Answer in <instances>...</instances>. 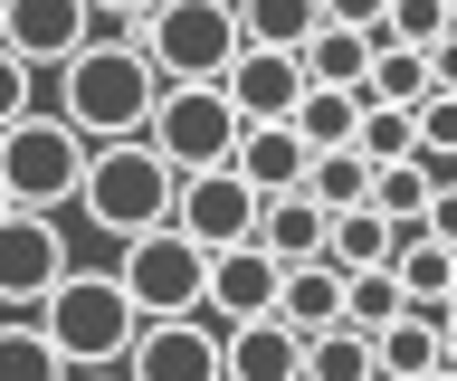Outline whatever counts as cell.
<instances>
[{
	"instance_id": "obj_19",
	"label": "cell",
	"mask_w": 457,
	"mask_h": 381,
	"mask_svg": "<svg viewBox=\"0 0 457 381\" xmlns=\"http://www.w3.org/2000/svg\"><path fill=\"white\" fill-rule=\"evenodd\" d=\"M371 48H381V38H371V29H353V20H314V38L295 48V67H305V87H353V95H362Z\"/></svg>"
},
{
	"instance_id": "obj_5",
	"label": "cell",
	"mask_w": 457,
	"mask_h": 381,
	"mask_svg": "<svg viewBox=\"0 0 457 381\" xmlns=\"http://www.w3.org/2000/svg\"><path fill=\"white\" fill-rule=\"evenodd\" d=\"M77 181H86V134L67 115L29 105L20 124H0V201L10 210H77Z\"/></svg>"
},
{
	"instance_id": "obj_34",
	"label": "cell",
	"mask_w": 457,
	"mask_h": 381,
	"mask_svg": "<svg viewBox=\"0 0 457 381\" xmlns=\"http://www.w3.org/2000/svg\"><path fill=\"white\" fill-rule=\"evenodd\" d=\"M420 229H428V238H448V248H457V181H448V172H438V191H428Z\"/></svg>"
},
{
	"instance_id": "obj_41",
	"label": "cell",
	"mask_w": 457,
	"mask_h": 381,
	"mask_svg": "<svg viewBox=\"0 0 457 381\" xmlns=\"http://www.w3.org/2000/svg\"><path fill=\"white\" fill-rule=\"evenodd\" d=\"M448 29H457V0H448Z\"/></svg>"
},
{
	"instance_id": "obj_23",
	"label": "cell",
	"mask_w": 457,
	"mask_h": 381,
	"mask_svg": "<svg viewBox=\"0 0 457 381\" xmlns=\"http://www.w3.org/2000/svg\"><path fill=\"white\" fill-rule=\"evenodd\" d=\"M391 248H400V229L371 201L362 210H334V229H324V258H334L343 277H353V267H391Z\"/></svg>"
},
{
	"instance_id": "obj_9",
	"label": "cell",
	"mask_w": 457,
	"mask_h": 381,
	"mask_svg": "<svg viewBox=\"0 0 457 381\" xmlns=\"http://www.w3.org/2000/svg\"><path fill=\"white\" fill-rule=\"evenodd\" d=\"M124 381H228L220 372V324L210 315H143Z\"/></svg>"
},
{
	"instance_id": "obj_18",
	"label": "cell",
	"mask_w": 457,
	"mask_h": 381,
	"mask_svg": "<svg viewBox=\"0 0 457 381\" xmlns=\"http://www.w3.org/2000/svg\"><path fill=\"white\" fill-rule=\"evenodd\" d=\"M324 229H334V219H324V210L305 201V191H267V201H257V248H267V258L277 267H295V258H324Z\"/></svg>"
},
{
	"instance_id": "obj_20",
	"label": "cell",
	"mask_w": 457,
	"mask_h": 381,
	"mask_svg": "<svg viewBox=\"0 0 457 381\" xmlns=\"http://www.w3.org/2000/svg\"><path fill=\"white\" fill-rule=\"evenodd\" d=\"M371 372H381V381H420V372H438V315L400 305V315L371 334Z\"/></svg>"
},
{
	"instance_id": "obj_33",
	"label": "cell",
	"mask_w": 457,
	"mask_h": 381,
	"mask_svg": "<svg viewBox=\"0 0 457 381\" xmlns=\"http://www.w3.org/2000/svg\"><path fill=\"white\" fill-rule=\"evenodd\" d=\"M29 105H38V67H29V58H10V48H0V124H20Z\"/></svg>"
},
{
	"instance_id": "obj_8",
	"label": "cell",
	"mask_w": 457,
	"mask_h": 381,
	"mask_svg": "<svg viewBox=\"0 0 457 381\" xmlns=\"http://www.w3.org/2000/svg\"><path fill=\"white\" fill-rule=\"evenodd\" d=\"M67 267H77V248H67V219L57 210H0V305L29 315Z\"/></svg>"
},
{
	"instance_id": "obj_31",
	"label": "cell",
	"mask_w": 457,
	"mask_h": 381,
	"mask_svg": "<svg viewBox=\"0 0 457 381\" xmlns=\"http://www.w3.org/2000/svg\"><path fill=\"white\" fill-rule=\"evenodd\" d=\"M448 38V0H391L381 10V48H438Z\"/></svg>"
},
{
	"instance_id": "obj_22",
	"label": "cell",
	"mask_w": 457,
	"mask_h": 381,
	"mask_svg": "<svg viewBox=\"0 0 457 381\" xmlns=\"http://www.w3.org/2000/svg\"><path fill=\"white\" fill-rule=\"evenodd\" d=\"M428 191H438V162H428V153H410V162H371V210H381L391 229H420Z\"/></svg>"
},
{
	"instance_id": "obj_12",
	"label": "cell",
	"mask_w": 457,
	"mask_h": 381,
	"mask_svg": "<svg viewBox=\"0 0 457 381\" xmlns=\"http://www.w3.org/2000/svg\"><path fill=\"white\" fill-rule=\"evenodd\" d=\"M277 277L286 267L257 248V238H228V248H210V286H200V315L210 324H248L277 305Z\"/></svg>"
},
{
	"instance_id": "obj_16",
	"label": "cell",
	"mask_w": 457,
	"mask_h": 381,
	"mask_svg": "<svg viewBox=\"0 0 457 381\" xmlns=\"http://www.w3.org/2000/svg\"><path fill=\"white\" fill-rule=\"evenodd\" d=\"M277 324H295V334H324V324H343V267L334 258H295L277 277V305H267Z\"/></svg>"
},
{
	"instance_id": "obj_15",
	"label": "cell",
	"mask_w": 457,
	"mask_h": 381,
	"mask_svg": "<svg viewBox=\"0 0 457 381\" xmlns=\"http://www.w3.org/2000/svg\"><path fill=\"white\" fill-rule=\"evenodd\" d=\"M391 286H400V305L448 315V305H457V248H448V238H428V229H400V248H391Z\"/></svg>"
},
{
	"instance_id": "obj_4",
	"label": "cell",
	"mask_w": 457,
	"mask_h": 381,
	"mask_svg": "<svg viewBox=\"0 0 457 381\" xmlns=\"http://www.w3.org/2000/svg\"><path fill=\"white\" fill-rule=\"evenodd\" d=\"M134 48L153 58L162 87H220L228 58L248 48L238 38V0H162L153 20H134Z\"/></svg>"
},
{
	"instance_id": "obj_38",
	"label": "cell",
	"mask_w": 457,
	"mask_h": 381,
	"mask_svg": "<svg viewBox=\"0 0 457 381\" xmlns=\"http://www.w3.org/2000/svg\"><path fill=\"white\" fill-rule=\"evenodd\" d=\"M438 362H457V305L438 315Z\"/></svg>"
},
{
	"instance_id": "obj_7",
	"label": "cell",
	"mask_w": 457,
	"mask_h": 381,
	"mask_svg": "<svg viewBox=\"0 0 457 381\" xmlns=\"http://www.w3.org/2000/svg\"><path fill=\"white\" fill-rule=\"evenodd\" d=\"M238 134H248V124L228 115L220 87H162V95H153V115H143V144L162 153L171 172H210V162H228Z\"/></svg>"
},
{
	"instance_id": "obj_39",
	"label": "cell",
	"mask_w": 457,
	"mask_h": 381,
	"mask_svg": "<svg viewBox=\"0 0 457 381\" xmlns=\"http://www.w3.org/2000/svg\"><path fill=\"white\" fill-rule=\"evenodd\" d=\"M420 381H457V362H438V372H420Z\"/></svg>"
},
{
	"instance_id": "obj_3",
	"label": "cell",
	"mask_w": 457,
	"mask_h": 381,
	"mask_svg": "<svg viewBox=\"0 0 457 381\" xmlns=\"http://www.w3.org/2000/svg\"><path fill=\"white\" fill-rule=\"evenodd\" d=\"M171 191H181V172H171L162 153L143 144V134H114V144H86L77 219L105 229V238H134V229H162L171 219Z\"/></svg>"
},
{
	"instance_id": "obj_40",
	"label": "cell",
	"mask_w": 457,
	"mask_h": 381,
	"mask_svg": "<svg viewBox=\"0 0 457 381\" xmlns=\"http://www.w3.org/2000/svg\"><path fill=\"white\" fill-rule=\"evenodd\" d=\"M67 381H124V372H67Z\"/></svg>"
},
{
	"instance_id": "obj_25",
	"label": "cell",
	"mask_w": 457,
	"mask_h": 381,
	"mask_svg": "<svg viewBox=\"0 0 457 381\" xmlns=\"http://www.w3.org/2000/svg\"><path fill=\"white\" fill-rule=\"evenodd\" d=\"M324 0H238V38L248 48H305Z\"/></svg>"
},
{
	"instance_id": "obj_26",
	"label": "cell",
	"mask_w": 457,
	"mask_h": 381,
	"mask_svg": "<svg viewBox=\"0 0 457 381\" xmlns=\"http://www.w3.org/2000/svg\"><path fill=\"white\" fill-rule=\"evenodd\" d=\"M305 201L324 210V219H334V210H362L371 201V162L353 144H343V153H314V162H305Z\"/></svg>"
},
{
	"instance_id": "obj_37",
	"label": "cell",
	"mask_w": 457,
	"mask_h": 381,
	"mask_svg": "<svg viewBox=\"0 0 457 381\" xmlns=\"http://www.w3.org/2000/svg\"><path fill=\"white\" fill-rule=\"evenodd\" d=\"M428 87H457V29L438 38V48H428Z\"/></svg>"
},
{
	"instance_id": "obj_11",
	"label": "cell",
	"mask_w": 457,
	"mask_h": 381,
	"mask_svg": "<svg viewBox=\"0 0 457 381\" xmlns=\"http://www.w3.org/2000/svg\"><path fill=\"white\" fill-rule=\"evenodd\" d=\"M86 38H96V10H86V0H0V48L29 58L38 77L67 67Z\"/></svg>"
},
{
	"instance_id": "obj_6",
	"label": "cell",
	"mask_w": 457,
	"mask_h": 381,
	"mask_svg": "<svg viewBox=\"0 0 457 381\" xmlns=\"http://www.w3.org/2000/svg\"><path fill=\"white\" fill-rule=\"evenodd\" d=\"M114 286L134 295V315H200V286H210V248L171 229H134L114 238Z\"/></svg>"
},
{
	"instance_id": "obj_10",
	"label": "cell",
	"mask_w": 457,
	"mask_h": 381,
	"mask_svg": "<svg viewBox=\"0 0 457 381\" xmlns=\"http://www.w3.org/2000/svg\"><path fill=\"white\" fill-rule=\"evenodd\" d=\"M171 229L191 238V248H228V238H248V229H257V191L238 181V162L181 172V191H171Z\"/></svg>"
},
{
	"instance_id": "obj_17",
	"label": "cell",
	"mask_w": 457,
	"mask_h": 381,
	"mask_svg": "<svg viewBox=\"0 0 457 381\" xmlns=\"http://www.w3.org/2000/svg\"><path fill=\"white\" fill-rule=\"evenodd\" d=\"M228 162H238V181L267 201V191H305V162H314V153L295 144V124H248Z\"/></svg>"
},
{
	"instance_id": "obj_21",
	"label": "cell",
	"mask_w": 457,
	"mask_h": 381,
	"mask_svg": "<svg viewBox=\"0 0 457 381\" xmlns=\"http://www.w3.org/2000/svg\"><path fill=\"white\" fill-rule=\"evenodd\" d=\"M286 124H295V144H305V153H343V144H353V124H362V95H353V87H305Z\"/></svg>"
},
{
	"instance_id": "obj_29",
	"label": "cell",
	"mask_w": 457,
	"mask_h": 381,
	"mask_svg": "<svg viewBox=\"0 0 457 381\" xmlns=\"http://www.w3.org/2000/svg\"><path fill=\"white\" fill-rule=\"evenodd\" d=\"M353 153H362V162H410V153H420V115H410V105H362Z\"/></svg>"
},
{
	"instance_id": "obj_27",
	"label": "cell",
	"mask_w": 457,
	"mask_h": 381,
	"mask_svg": "<svg viewBox=\"0 0 457 381\" xmlns=\"http://www.w3.org/2000/svg\"><path fill=\"white\" fill-rule=\"evenodd\" d=\"M420 95H428V48H371L362 105H410L420 115Z\"/></svg>"
},
{
	"instance_id": "obj_28",
	"label": "cell",
	"mask_w": 457,
	"mask_h": 381,
	"mask_svg": "<svg viewBox=\"0 0 457 381\" xmlns=\"http://www.w3.org/2000/svg\"><path fill=\"white\" fill-rule=\"evenodd\" d=\"M0 381H67V362L38 334V315H0Z\"/></svg>"
},
{
	"instance_id": "obj_24",
	"label": "cell",
	"mask_w": 457,
	"mask_h": 381,
	"mask_svg": "<svg viewBox=\"0 0 457 381\" xmlns=\"http://www.w3.org/2000/svg\"><path fill=\"white\" fill-rule=\"evenodd\" d=\"M295 381H381V372H371V334H362V324L305 334V372H295Z\"/></svg>"
},
{
	"instance_id": "obj_2",
	"label": "cell",
	"mask_w": 457,
	"mask_h": 381,
	"mask_svg": "<svg viewBox=\"0 0 457 381\" xmlns=\"http://www.w3.org/2000/svg\"><path fill=\"white\" fill-rule=\"evenodd\" d=\"M29 315H38V334L57 344L67 372H124V352H134V334H143L134 295L114 286V267H67Z\"/></svg>"
},
{
	"instance_id": "obj_1",
	"label": "cell",
	"mask_w": 457,
	"mask_h": 381,
	"mask_svg": "<svg viewBox=\"0 0 457 381\" xmlns=\"http://www.w3.org/2000/svg\"><path fill=\"white\" fill-rule=\"evenodd\" d=\"M153 95H162V77H153V58L134 48V29H96L77 48V58L57 67V115L77 124L86 144H114V134H143V115H153Z\"/></svg>"
},
{
	"instance_id": "obj_13",
	"label": "cell",
	"mask_w": 457,
	"mask_h": 381,
	"mask_svg": "<svg viewBox=\"0 0 457 381\" xmlns=\"http://www.w3.org/2000/svg\"><path fill=\"white\" fill-rule=\"evenodd\" d=\"M220 95H228L238 124H286L295 95H305V67H295V48H238L228 77H220Z\"/></svg>"
},
{
	"instance_id": "obj_14",
	"label": "cell",
	"mask_w": 457,
	"mask_h": 381,
	"mask_svg": "<svg viewBox=\"0 0 457 381\" xmlns=\"http://www.w3.org/2000/svg\"><path fill=\"white\" fill-rule=\"evenodd\" d=\"M220 372L228 381H295V372H305V334L277 324V315L220 324Z\"/></svg>"
},
{
	"instance_id": "obj_35",
	"label": "cell",
	"mask_w": 457,
	"mask_h": 381,
	"mask_svg": "<svg viewBox=\"0 0 457 381\" xmlns=\"http://www.w3.org/2000/svg\"><path fill=\"white\" fill-rule=\"evenodd\" d=\"M86 10H96V29H134V20H153L162 0H86Z\"/></svg>"
},
{
	"instance_id": "obj_36",
	"label": "cell",
	"mask_w": 457,
	"mask_h": 381,
	"mask_svg": "<svg viewBox=\"0 0 457 381\" xmlns=\"http://www.w3.org/2000/svg\"><path fill=\"white\" fill-rule=\"evenodd\" d=\"M381 10H391V0H324V20H353V29H371V38H381Z\"/></svg>"
},
{
	"instance_id": "obj_30",
	"label": "cell",
	"mask_w": 457,
	"mask_h": 381,
	"mask_svg": "<svg viewBox=\"0 0 457 381\" xmlns=\"http://www.w3.org/2000/svg\"><path fill=\"white\" fill-rule=\"evenodd\" d=\"M391 315H400V286H391V267H353V277H343V324L381 334Z\"/></svg>"
},
{
	"instance_id": "obj_32",
	"label": "cell",
	"mask_w": 457,
	"mask_h": 381,
	"mask_svg": "<svg viewBox=\"0 0 457 381\" xmlns=\"http://www.w3.org/2000/svg\"><path fill=\"white\" fill-rule=\"evenodd\" d=\"M420 153H428V162L457 153V87H428L420 95Z\"/></svg>"
}]
</instances>
